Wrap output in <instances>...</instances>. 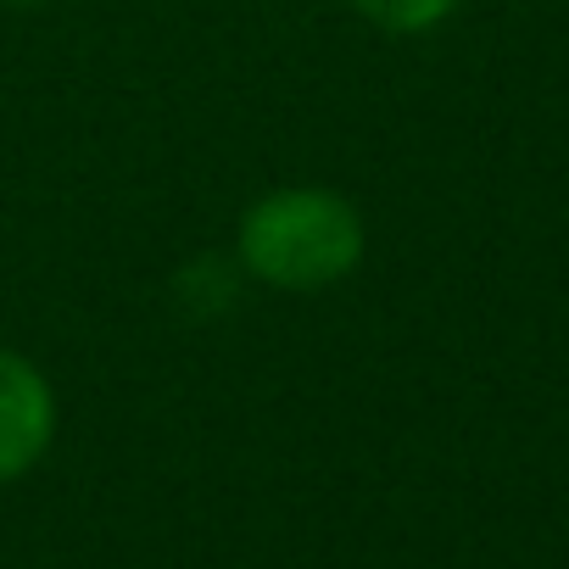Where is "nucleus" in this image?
I'll use <instances>...</instances> for the list:
<instances>
[{
  "label": "nucleus",
  "instance_id": "nucleus-1",
  "mask_svg": "<svg viewBox=\"0 0 569 569\" xmlns=\"http://www.w3.org/2000/svg\"><path fill=\"white\" fill-rule=\"evenodd\" d=\"M369 251V223L352 196L330 184H279L234 223V262L268 291H330Z\"/></svg>",
  "mask_w": 569,
  "mask_h": 569
},
{
  "label": "nucleus",
  "instance_id": "nucleus-2",
  "mask_svg": "<svg viewBox=\"0 0 569 569\" xmlns=\"http://www.w3.org/2000/svg\"><path fill=\"white\" fill-rule=\"evenodd\" d=\"M57 419L62 408L51 375L29 352L0 341V486H12L46 463L57 441Z\"/></svg>",
  "mask_w": 569,
  "mask_h": 569
},
{
  "label": "nucleus",
  "instance_id": "nucleus-3",
  "mask_svg": "<svg viewBox=\"0 0 569 569\" xmlns=\"http://www.w3.org/2000/svg\"><path fill=\"white\" fill-rule=\"evenodd\" d=\"M458 7H463V0H352V12H358L369 29L391 34V40L436 34L441 23L458 18Z\"/></svg>",
  "mask_w": 569,
  "mask_h": 569
},
{
  "label": "nucleus",
  "instance_id": "nucleus-4",
  "mask_svg": "<svg viewBox=\"0 0 569 569\" xmlns=\"http://www.w3.org/2000/svg\"><path fill=\"white\" fill-rule=\"evenodd\" d=\"M0 7H51V0H0Z\"/></svg>",
  "mask_w": 569,
  "mask_h": 569
}]
</instances>
